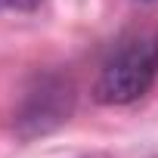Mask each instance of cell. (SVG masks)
Listing matches in <instances>:
<instances>
[{"label":"cell","mask_w":158,"mask_h":158,"mask_svg":"<svg viewBox=\"0 0 158 158\" xmlns=\"http://www.w3.org/2000/svg\"><path fill=\"white\" fill-rule=\"evenodd\" d=\"M158 71V50L155 44L146 40H130L124 47H118L109 62L102 65L96 84H93V96L102 106H127L136 102L139 96L149 93L152 81Z\"/></svg>","instance_id":"6da1fadb"},{"label":"cell","mask_w":158,"mask_h":158,"mask_svg":"<svg viewBox=\"0 0 158 158\" xmlns=\"http://www.w3.org/2000/svg\"><path fill=\"white\" fill-rule=\"evenodd\" d=\"M74 109V87L62 74H37L16 109V130L31 139L56 130Z\"/></svg>","instance_id":"7a4b0ae2"},{"label":"cell","mask_w":158,"mask_h":158,"mask_svg":"<svg viewBox=\"0 0 158 158\" xmlns=\"http://www.w3.org/2000/svg\"><path fill=\"white\" fill-rule=\"evenodd\" d=\"M40 0H0V10H34Z\"/></svg>","instance_id":"3957f363"},{"label":"cell","mask_w":158,"mask_h":158,"mask_svg":"<svg viewBox=\"0 0 158 158\" xmlns=\"http://www.w3.org/2000/svg\"><path fill=\"white\" fill-rule=\"evenodd\" d=\"M155 50H158V40H155Z\"/></svg>","instance_id":"277c9868"},{"label":"cell","mask_w":158,"mask_h":158,"mask_svg":"<svg viewBox=\"0 0 158 158\" xmlns=\"http://www.w3.org/2000/svg\"><path fill=\"white\" fill-rule=\"evenodd\" d=\"M146 3H149V0H146Z\"/></svg>","instance_id":"5b68a950"}]
</instances>
